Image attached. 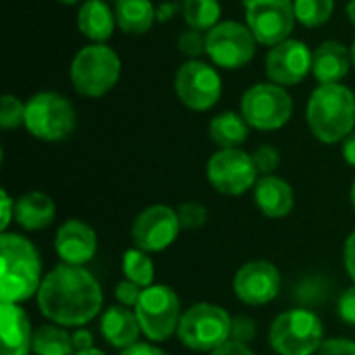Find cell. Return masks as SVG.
Here are the masks:
<instances>
[{
  "label": "cell",
  "mask_w": 355,
  "mask_h": 355,
  "mask_svg": "<svg viewBox=\"0 0 355 355\" xmlns=\"http://www.w3.org/2000/svg\"><path fill=\"white\" fill-rule=\"evenodd\" d=\"M54 250L62 264L71 266H85L94 260L98 252V237L96 231L77 218H71L62 223L54 237Z\"/></svg>",
  "instance_id": "obj_17"
},
{
  "label": "cell",
  "mask_w": 355,
  "mask_h": 355,
  "mask_svg": "<svg viewBox=\"0 0 355 355\" xmlns=\"http://www.w3.org/2000/svg\"><path fill=\"white\" fill-rule=\"evenodd\" d=\"M252 158H254V164H256L258 173H262V177L272 175L281 164V156H279L277 148H272V146H260L252 154Z\"/></svg>",
  "instance_id": "obj_33"
},
{
  "label": "cell",
  "mask_w": 355,
  "mask_h": 355,
  "mask_svg": "<svg viewBox=\"0 0 355 355\" xmlns=\"http://www.w3.org/2000/svg\"><path fill=\"white\" fill-rule=\"evenodd\" d=\"M175 94L189 110L206 112L218 104L223 96V79L212 64L193 58L177 69Z\"/></svg>",
  "instance_id": "obj_10"
},
{
  "label": "cell",
  "mask_w": 355,
  "mask_h": 355,
  "mask_svg": "<svg viewBox=\"0 0 355 355\" xmlns=\"http://www.w3.org/2000/svg\"><path fill=\"white\" fill-rule=\"evenodd\" d=\"M0 300L8 304H21L33 293L37 295L42 285V260L37 248L23 235H0Z\"/></svg>",
  "instance_id": "obj_3"
},
{
  "label": "cell",
  "mask_w": 355,
  "mask_h": 355,
  "mask_svg": "<svg viewBox=\"0 0 355 355\" xmlns=\"http://www.w3.org/2000/svg\"><path fill=\"white\" fill-rule=\"evenodd\" d=\"M21 125H25V104L12 94H4L0 100V127L12 131Z\"/></svg>",
  "instance_id": "obj_30"
},
{
  "label": "cell",
  "mask_w": 355,
  "mask_h": 355,
  "mask_svg": "<svg viewBox=\"0 0 355 355\" xmlns=\"http://www.w3.org/2000/svg\"><path fill=\"white\" fill-rule=\"evenodd\" d=\"M339 316L345 324L355 327V285L349 287L347 291H343V295L339 297Z\"/></svg>",
  "instance_id": "obj_37"
},
{
  "label": "cell",
  "mask_w": 355,
  "mask_h": 355,
  "mask_svg": "<svg viewBox=\"0 0 355 355\" xmlns=\"http://www.w3.org/2000/svg\"><path fill=\"white\" fill-rule=\"evenodd\" d=\"M0 196H2V223H0V231L6 233V227L10 225V220L15 216V202L10 200V196H8L6 189H2Z\"/></svg>",
  "instance_id": "obj_39"
},
{
  "label": "cell",
  "mask_w": 355,
  "mask_h": 355,
  "mask_svg": "<svg viewBox=\"0 0 355 355\" xmlns=\"http://www.w3.org/2000/svg\"><path fill=\"white\" fill-rule=\"evenodd\" d=\"M114 17L121 31L129 35H141L152 29L156 10L152 0H116Z\"/></svg>",
  "instance_id": "obj_24"
},
{
  "label": "cell",
  "mask_w": 355,
  "mask_h": 355,
  "mask_svg": "<svg viewBox=\"0 0 355 355\" xmlns=\"http://www.w3.org/2000/svg\"><path fill=\"white\" fill-rule=\"evenodd\" d=\"M258 40L239 21H220L206 33V54L220 69H241L256 56Z\"/></svg>",
  "instance_id": "obj_11"
},
{
  "label": "cell",
  "mask_w": 355,
  "mask_h": 355,
  "mask_svg": "<svg viewBox=\"0 0 355 355\" xmlns=\"http://www.w3.org/2000/svg\"><path fill=\"white\" fill-rule=\"evenodd\" d=\"M245 25L262 46H277L291 37L295 27L293 0H243Z\"/></svg>",
  "instance_id": "obj_12"
},
{
  "label": "cell",
  "mask_w": 355,
  "mask_h": 355,
  "mask_svg": "<svg viewBox=\"0 0 355 355\" xmlns=\"http://www.w3.org/2000/svg\"><path fill=\"white\" fill-rule=\"evenodd\" d=\"M141 293H144V289H141L139 285L127 281V279L121 281V283H116V287H114V297H116V302H119L121 306H127V308H133V310H135V306L139 304Z\"/></svg>",
  "instance_id": "obj_35"
},
{
  "label": "cell",
  "mask_w": 355,
  "mask_h": 355,
  "mask_svg": "<svg viewBox=\"0 0 355 355\" xmlns=\"http://www.w3.org/2000/svg\"><path fill=\"white\" fill-rule=\"evenodd\" d=\"M177 216L183 229H200L208 220V208L202 202H185L177 208Z\"/></svg>",
  "instance_id": "obj_31"
},
{
  "label": "cell",
  "mask_w": 355,
  "mask_h": 355,
  "mask_svg": "<svg viewBox=\"0 0 355 355\" xmlns=\"http://www.w3.org/2000/svg\"><path fill=\"white\" fill-rule=\"evenodd\" d=\"M208 133H210V139L220 150H229V148H239L248 139L250 125L237 112H220L210 121Z\"/></svg>",
  "instance_id": "obj_25"
},
{
  "label": "cell",
  "mask_w": 355,
  "mask_h": 355,
  "mask_svg": "<svg viewBox=\"0 0 355 355\" xmlns=\"http://www.w3.org/2000/svg\"><path fill=\"white\" fill-rule=\"evenodd\" d=\"M121 77V56L106 44L81 48L71 62V83L83 98L106 96Z\"/></svg>",
  "instance_id": "obj_4"
},
{
  "label": "cell",
  "mask_w": 355,
  "mask_h": 355,
  "mask_svg": "<svg viewBox=\"0 0 355 355\" xmlns=\"http://www.w3.org/2000/svg\"><path fill=\"white\" fill-rule=\"evenodd\" d=\"M306 121L318 141H343L355 131V94L343 83H318L310 94Z\"/></svg>",
  "instance_id": "obj_2"
},
{
  "label": "cell",
  "mask_w": 355,
  "mask_h": 355,
  "mask_svg": "<svg viewBox=\"0 0 355 355\" xmlns=\"http://www.w3.org/2000/svg\"><path fill=\"white\" fill-rule=\"evenodd\" d=\"M293 114V100L287 87L268 83H256L241 96V116L252 129L277 131L289 123Z\"/></svg>",
  "instance_id": "obj_8"
},
{
  "label": "cell",
  "mask_w": 355,
  "mask_h": 355,
  "mask_svg": "<svg viewBox=\"0 0 355 355\" xmlns=\"http://www.w3.org/2000/svg\"><path fill=\"white\" fill-rule=\"evenodd\" d=\"M220 2L218 0H183V19L189 29L208 33L220 23Z\"/></svg>",
  "instance_id": "obj_27"
},
{
  "label": "cell",
  "mask_w": 355,
  "mask_h": 355,
  "mask_svg": "<svg viewBox=\"0 0 355 355\" xmlns=\"http://www.w3.org/2000/svg\"><path fill=\"white\" fill-rule=\"evenodd\" d=\"M341 150H343V158H345V162L355 168V131L349 135V137H345V139H343V148H341Z\"/></svg>",
  "instance_id": "obj_43"
},
{
  "label": "cell",
  "mask_w": 355,
  "mask_h": 355,
  "mask_svg": "<svg viewBox=\"0 0 355 355\" xmlns=\"http://www.w3.org/2000/svg\"><path fill=\"white\" fill-rule=\"evenodd\" d=\"M123 275L127 281L139 285L141 289H148L154 285V262L148 256V252L135 248L127 250L123 256Z\"/></svg>",
  "instance_id": "obj_28"
},
{
  "label": "cell",
  "mask_w": 355,
  "mask_h": 355,
  "mask_svg": "<svg viewBox=\"0 0 355 355\" xmlns=\"http://www.w3.org/2000/svg\"><path fill=\"white\" fill-rule=\"evenodd\" d=\"M345 12H347V19L355 25V0H349L347 6H345Z\"/></svg>",
  "instance_id": "obj_44"
},
{
  "label": "cell",
  "mask_w": 355,
  "mask_h": 355,
  "mask_svg": "<svg viewBox=\"0 0 355 355\" xmlns=\"http://www.w3.org/2000/svg\"><path fill=\"white\" fill-rule=\"evenodd\" d=\"M254 200L258 210L268 218H283L293 210L295 196L291 185L275 175H266L258 179L254 187Z\"/></svg>",
  "instance_id": "obj_21"
},
{
  "label": "cell",
  "mask_w": 355,
  "mask_h": 355,
  "mask_svg": "<svg viewBox=\"0 0 355 355\" xmlns=\"http://www.w3.org/2000/svg\"><path fill=\"white\" fill-rule=\"evenodd\" d=\"M314 355H355V343L349 339H327Z\"/></svg>",
  "instance_id": "obj_36"
},
{
  "label": "cell",
  "mask_w": 355,
  "mask_h": 355,
  "mask_svg": "<svg viewBox=\"0 0 355 355\" xmlns=\"http://www.w3.org/2000/svg\"><path fill=\"white\" fill-rule=\"evenodd\" d=\"M40 312L64 329H81L102 310V289L83 266L58 264L42 281L37 291Z\"/></svg>",
  "instance_id": "obj_1"
},
{
  "label": "cell",
  "mask_w": 355,
  "mask_h": 355,
  "mask_svg": "<svg viewBox=\"0 0 355 355\" xmlns=\"http://www.w3.org/2000/svg\"><path fill=\"white\" fill-rule=\"evenodd\" d=\"M268 341L279 355H314L324 343V327L312 310H287L272 320Z\"/></svg>",
  "instance_id": "obj_5"
},
{
  "label": "cell",
  "mask_w": 355,
  "mask_h": 355,
  "mask_svg": "<svg viewBox=\"0 0 355 355\" xmlns=\"http://www.w3.org/2000/svg\"><path fill=\"white\" fill-rule=\"evenodd\" d=\"M177 48L189 56L191 60L196 56H200L202 52H206V33L204 31H198V29H187L179 35L177 40Z\"/></svg>",
  "instance_id": "obj_32"
},
{
  "label": "cell",
  "mask_w": 355,
  "mask_h": 355,
  "mask_svg": "<svg viewBox=\"0 0 355 355\" xmlns=\"http://www.w3.org/2000/svg\"><path fill=\"white\" fill-rule=\"evenodd\" d=\"M206 175L210 185L225 196H243L258 183V168L254 164V158L239 150H218L210 156Z\"/></svg>",
  "instance_id": "obj_13"
},
{
  "label": "cell",
  "mask_w": 355,
  "mask_h": 355,
  "mask_svg": "<svg viewBox=\"0 0 355 355\" xmlns=\"http://www.w3.org/2000/svg\"><path fill=\"white\" fill-rule=\"evenodd\" d=\"M73 345H75V354L94 349V335L89 331H85V329H77L75 335H73Z\"/></svg>",
  "instance_id": "obj_41"
},
{
  "label": "cell",
  "mask_w": 355,
  "mask_h": 355,
  "mask_svg": "<svg viewBox=\"0 0 355 355\" xmlns=\"http://www.w3.org/2000/svg\"><path fill=\"white\" fill-rule=\"evenodd\" d=\"M60 4H77L79 0H58Z\"/></svg>",
  "instance_id": "obj_48"
},
{
  "label": "cell",
  "mask_w": 355,
  "mask_h": 355,
  "mask_svg": "<svg viewBox=\"0 0 355 355\" xmlns=\"http://www.w3.org/2000/svg\"><path fill=\"white\" fill-rule=\"evenodd\" d=\"M343 264H345L347 275L355 281V231L347 237V241H345V248H343Z\"/></svg>",
  "instance_id": "obj_38"
},
{
  "label": "cell",
  "mask_w": 355,
  "mask_h": 355,
  "mask_svg": "<svg viewBox=\"0 0 355 355\" xmlns=\"http://www.w3.org/2000/svg\"><path fill=\"white\" fill-rule=\"evenodd\" d=\"M116 25L114 8H110L104 0H83L77 10V29L92 44H104Z\"/></svg>",
  "instance_id": "obj_22"
},
{
  "label": "cell",
  "mask_w": 355,
  "mask_h": 355,
  "mask_svg": "<svg viewBox=\"0 0 355 355\" xmlns=\"http://www.w3.org/2000/svg\"><path fill=\"white\" fill-rule=\"evenodd\" d=\"M312 56L314 52L306 42L289 37L268 50L264 64L266 77L283 87L297 85L308 77V73H312Z\"/></svg>",
  "instance_id": "obj_15"
},
{
  "label": "cell",
  "mask_w": 355,
  "mask_h": 355,
  "mask_svg": "<svg viewBox=\"0 0 355 355\" xmlns=\"http://www.w3.org/2000/svg\"><path fill=\"white\" fill-rule=\"evenodd\" d=\"M135 314L146 335L152 343H162L179 331L181 322V304L177 293L166 285H152L144 289Z\"/></svg>",
  "instance_id": "obj_9"
},
{
  "label": "cell",
  "mask_w": 355,
  "mask_h": 355,
  "mask_svg": "<svg viewBox=\"0 0 355 355\" xmlns=\"http://www.w3.org/2000/svg\"><path fill=\"white\" fill-rule=\"evenodd\" d=\"M33 355H75L73 335L60 324H42L33 331Z\"/></svg>",
  "instance_id": "obj_26"
},
{
  "label": "cell",
  "mask_w": 355,
  "mask_h": 355,
  "mask_svg": "<svg viewBox=\"0 0 355 355\" xmlns=\"http://www.w3.org/2000/svg\"><path fill=\"white\" fill-rule=\"evenodd\" d=\"M0 339H2V355H29L33 352V331L25 310L19 304L2 302Z\"/></svg>",
  "instance_id": "obj_18"
},
{
  "label": "cell",
  "mask_w": 355,
  "mask_h": 355,
  "mask_svg": "<svg viewBox=\"0 0 355 355\" xmlns=\"http://www.w3.org/2000/svg\"><path fill=\"white\" fill-rule=\"evenodd\" d=\"M121 355H168L166 352H162L160 347L152 345V343H135L127 349H123Z\"/></svg>",
  "instance_id": "obj_42"
},
{
  "label": "cell",
  "mask_w": 355,
  "mask_h": 355,
  "mask_svg": "<svg viewBox=\"0 0 355 355\" xmlns=\"http://www.w3.org/2000/svg\"><path fill=\"white\" fill-rule=\"evenodd\" d=\"M177 210L164 204H154L141 210L131 227V237L135 248L144 252H164L171 248L181 231Z\"/></svg>",
  "instance_id": "obj_14"
},
{
  "label": "cell",
  "mask_w": 355,
  "mask_h": 355,
  "mask_svg": "<svg viewBox=\"0 0 355 355\" xmlns=\"http://www.w3.org/2000/svg\"><path fill=\"white\" fill-rule=\"evenodd\" d=\"M75 355H106V354L94 347V349H87V352H77V354H75Z\"/></svg>",
  "instance_id": "obj_45"
},
{
  "label": "cell",
  "mask_w": 355,
  "mask_h": 355,
  "mask_svg": "<svg viewBox=\"0 0 355 355\" xmlns=\"http://www.w3.org/2000/svg\"><path fill=\"white\" fill-rule=\"evenodd\" d=\"M210 355H256L245 343H237V341H227L225 345H220L218 349H214Z\"/></svg>",
  "instance_id": "obj_40"
},
{
  "label": "cell",
  "mask_w": 355,
  "mask_h": 355,
  "mask_svg": "<svg viewBox=\"0 0 355 355\" xmlns=\"http://www.w3.org/2000/svg\"><path fill=\"white\" fill-rule=\"evenodd\" d=\"M256 322L248 316H235L233 318V327H231V341H237V343H252L256 339Z\"/></svg>",
  "instance_id": "obj_34"
},
{
  "label": "cell",
  "mask_w": 355,
  "mask_h": 355,
  "mask_svg": "<svg viewBox=\"0 0 355 355\" xmlns=\"http://www.w3.org/2000/svg\"><path fill=\"white\" fill-rule=\"evenodd\" d=\"M233 291L248 306H264L281 293V272L266 260L248 262L237 270Z\"/></svg>",
  "instance_id": "obj_16"
},
{
  "label": "cell",
  "mask_w": 355,
  "mask_h": 355,
  "mask_svg": "<svg viewBox=\"0 0 355 355\" xmlns=\"http://www.w3.org/2000/svg\"><path fill=\"white\" fill-rule=\"evenodd\" d=\"M100 333L106 339V343H110L116 349H127L135 343H139V335H141V327L137 320L135 310L127 308V306H110L100 320Z\"/></svg>",
  "instance_id": "obj_20"
},
{
  "label": "cell",
  "mask_w": 355,
  "mask_h": 355,
  "mask_svg": "<svg viewBox=\"0 0 355 355\" xmlns=\"http://www.w3.org/2000/svg\"><path fill=\"white\" fill-rule=\"evenodd\" d=\"M233 318L229 312L214 304H196L183 312L177 337L193 352H214L231 341Z\"/></svg>",
  "instance_id": "obj_7"
},
{
  "label": "cell",
  "mask_w": 355,
  "mask_h": 355,
  "mask_svg": "<svg viewBox=\"0 0 355 355\" xmlns=\"http://www.w3.org/2000/svg\"><path fill=\"white\" fill-rule=\"evenodd\" d=\"M29 135L42 141H62L77 127L73 104L56 92H37L25 102V125Z\"/></svg>",
  "instance_id": "obj_6"
},
{
  "label": "cell",
  "mask_w": 355,
  "mask_h": 355,
  "mask_svg": "<svg viewBox=\"0 0 355 355\" xmlns=\"http://www.w3.org/2000/svg\"><path fill=\"white\" fill-rule=\"evenodd\" d=\"M56 216L54 200L44 191H27L15 202V220L25 231H44Z\"/></svg>",
  "instance_id": "obj_23"
},
{
  "label": "cell",
  "mask_w": 355,
  "mask_h": 355,
  "mask_svg": "<svg viewBox=\"0 0 355 355\" xmlns=\"http://www.w3.org/2000/svg\"><path fill=\"white\" fill-rule=\"evenodd\" d=\"M295 19L304 27H320L331 21L335 12V0H293Z\"/></svg>",
  "instance_id": "obj_29"
},
{
  "label": "cell",
  "mask_w": 355,
  "mask_h": 355,
  "mask_svg": "<svg viewBox=\"0 0 355 355\" xmlns=\"http://www.w3.org/2000/svg\"><path fill=\"white\" fill-rule=\"evenodd\" d=\"M352 67V50L337 40H327L314 50L312 75L318 83H341Z\"/></svg>",
  "instance_id": "obj_19"
},
{
  "label": "cell",
  "mask_w": 355,
  "mask_h": 355,
  "mask_svg": "<svg viewBox=\"0 0 355 355\" xmlns=\"http://www.w3.org/2000/svg\"><path fill=\"white\" fill-rule=\"evenodd\" d=\"M349 50H352V62H354V67H355V40H354V44H352V48H349Z\"/></svg>",
  "instance_id": "obj_46"
},
{
  "label": "cell",
  "mask_w": 355,
  "mask_h": 355,
  "mask_svg": "<svg viewBox=\"0 0 355 355\" xmlns=\"http://www.w3.org/2000/svg\"><path fill=\"white\" fill-rule=\"evenodd\" d=\"M349 196H352V204H354V208H355V181H354V185H352V193H349Z\"/></svg>",
  "instance_id": "obj_47"
}]
</instances>
